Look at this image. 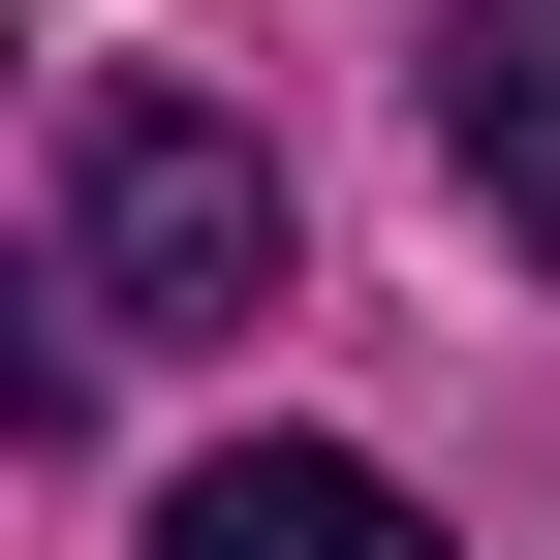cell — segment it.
<instances>
[{
	"label": "cell",
	"mask_w": 560,
	"mask_h": 560,
	"mask_svg": "<svg viewBox=\"0 0 560 560\" xmlns=\"http://www.w3.org/2000/svg\"><path fill=\"white\" fill-rule=\"evenodd\" d=\"M62 312H94V342H249L280 312V156L219 94H156V62L62 94Z\"/></svg>",
	"instance_id": "obj_1"
},
{
	"label": "cell",
	"mask_w": 560,
	"mask_h": 560,
	"mask_svg": "<svg viewBox=\"0 0 560 560\" xmlns=\"http://www.w3.org/2000/svg\"><path fill=\"white\" fill-rule=\"evenodd\" d=\"M436 156H467L499 249H560V0H467L436 32Z\"/></svg>",
	"instance_id": "obj_3"
},
{
	"label": "cell",
	"mask_w": 560,
	"mask_h": 560,
	"mask_svg": "<svg viewBox=\"0 0 560 560\" xmlns=\"http://www.w3.org/2000/svg\"><path fill=\"white\" fill-rule=\"evenodd\" d=\"M156 560H436V499L342 467V436H219V467L156 499Z\"/></svg>",
	"instance_id": "obj_2"
}]
</instances>
